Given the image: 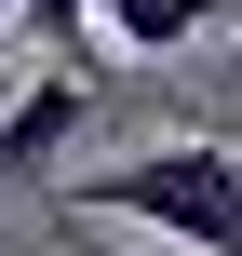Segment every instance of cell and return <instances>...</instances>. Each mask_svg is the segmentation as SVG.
Listing matches in <instances>:
<instances>
[{"mask_svg":"<svg viewBox=\"0 0 242 256\" xmlns=\"http://www.w3.org/2000/svg\"><path fill=\"white\" fill-rule=\"evenodd\" d=\"M81 256H148V243H108V230H81Z\"/></svg>","mask_w":242,"mask_h":256,"instance_id":"277c9868","label":"cell"},{"mask_svg":"<svg viewBox=\"0 0 242 256\" xmlns=\"http://www.w3.org/2000/svg\"><path fill=\"white\" fill-rule=\"evenodd\" d=\"M0 27H27V0H0Z\"/></svg>","mask_w":242,"mask_h":256,"instance_id":"5b68a950","label":"cell"},{"mask_svg":"<svg viewBox=\"0 0 242 256\" xmlns=\"http://www.w3.org/2000/svg\"><path fill=\"white\" fill-rule=\"evenodd\" d=\"M81 108H94V81H27L13 108H0V189H54V162H67V135H81Z\"/></svg>","mask_w":242,"mask_h":256,"instance_id":"7a4b0ae2","label":"cell"},{"mask_svg":"<svg viewBox=\"0 0 242 256\" xmlns=\"http://www.w3.org/2000/svg\"><path fill=\"white\" fill-rule=\"evenodd\" d=\"M229 14H242V0H229Z\"/></svg>","mask_w":242,"mask_h":256,"instance_id":"8992f818","label":"cell"},{"mask_svg":"<svg viewBox=\"0 0 242 256\" xmlns=\"http://www.w3.org/2000/svg\"><path fill=\"white\" fill-rule=\"evenodd\" d=\"M54 216L81 230H148V243H189V256H242V148H135V162H94L54 189Z\"/></svg>","mask_w":242,"mask_h":256,"instance_id":"6da1fadb","label":"cell"},{"mask_svg":"<svg viewBox=\"0 0 242 256\" xmlns=\"http://www.w3.org/2000/svg\"><path fill=\"white\" fill-rule=\"evenodd\" d=\"M229 0H94V27H108V54H175V40H202Z\"/></svg>","mask_w":242,"mask_h":256,"instance_id":"3957f363","label":"cell"}]
</instances>
